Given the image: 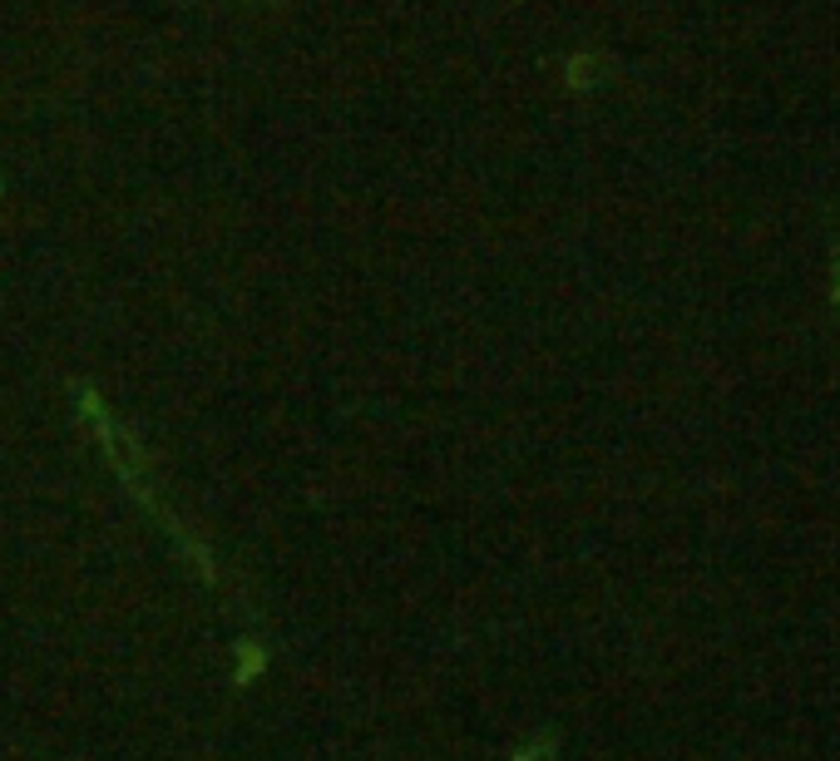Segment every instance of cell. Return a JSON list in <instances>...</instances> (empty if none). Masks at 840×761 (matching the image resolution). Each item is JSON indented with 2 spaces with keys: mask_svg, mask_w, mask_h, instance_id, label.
Here are the masks:
<instances>
[{
  "mask_svg": "<svg viewBox=\"0 0 840 761\" xmlns=\"http://www.w3.org/2000/svg\"><path fill=\"white\" fill-rule=\"evenodd\" d=\"M836 272H840V268H836Z\"/></svg>",
  "mask_w": 840,
  "mask_h": 761,
  "instance_id": "obj_1",
  "label": "cell"
}]
</instances>
